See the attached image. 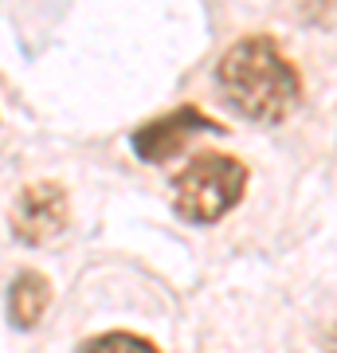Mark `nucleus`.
Masks as SVG:
<instances>
[{"label": "nucleus", "instance_id": "obj_1", "mask_svg": "<svg viewBox=\"0 0 337 353\" xmlns=\"http://www.w3.org/2000/svg\"><path fill=\"white\" fill-rule=\"evenodd\" d=\"M220 90L247 122H283L298 106L302 83L271 36H247L220 59Z\"/></svg>", "mask_w": 337, "mask_h": 353}, {"label": "nucleus", "instance_id": "obj_2", "mask_svg": "<svg viewBox=\"0 0 337 353\" xmlns=\"http://www.w3.org/2000/svg\"><path fill=\"white\" fill-rule=\"evenodd\" d=\"M247 169L224 153H200L173 176V208L192 224H216L243 196Z\"/></svg>", "mask_w": 337, "mask_h": 353}, {"label": "nucleus", "instance_id": "obj_3", "mask_svg": "<svg viewBox=\"0 0 337 353\" xmlns=\"http://www.w3.org/2000/svg\"><path fill=\"white\" fill-rule=\"evenodd\" d=\"M196 134H220V126H216L204 110H196V106H176L173 114L153 118V122H145L141 130H134L130 145H134V153H138L145 165H161V161H169L173 153L185 150Z\"/></svg>", "mask_w": 337, "mask_h": 353}, {"label": "nucleus", "instance_id": "obj_4", "mask_svg": "<svg viewBox=\"0 0 337 353\" xmlns=\"http://www.w3.org/2000/svg\"><path fill=\"white\" fill-rule=\"evenodd\" d=\"M67 224V192L55 181H36L20 189L12 204V232L20 243H48L55 240Z\"/></svg>", "mask_w": 337, "mask_h": 353}, {"label": "nucleus", "instance_id": "obj_5", "mask_svg": "<svg viewBox=\"0 0 337 353\" xmlns=\"http://www.w3.org/2000/svg\"><path fill=\"white\" fill-rule=\"evenodd\" d=\"M51 303V287L48 279L36 275V271H20L8 287V318H12L16 330H32L43 318Z\"/></svg>", "mask_w": 337, "mask_h": 353}, {"label": "nucleus", "instance_id": "obj_6", "mask_svg": "<svg viewBox=\"0 0 337 353\" xmlns=\"http://www.w3.org/2000/svg\"><path fill=\"white\" fill-rule=\"evenodd\" d=\"M79 353H161L153 341L138 338V334H102V338H90L79 345Z\"/></svg>", "mask_w": 337, "mask_h": 353}]
</instances>
